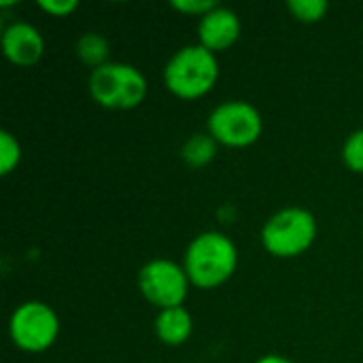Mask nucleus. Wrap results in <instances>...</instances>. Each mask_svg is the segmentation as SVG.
<instances>
[{"label": "nucleus", "mask_w": 363, "mask_h": 363, "mask_svg": "<svg viewBox=\"0 0 363 363\" xmlns=\"http://www.w3.org/2000/svg\"><path fill=\"white\" fill-rule=\"evenodd\" d=\"M183 268L194 287L215 289L236 272L238 249L234 240L221 232H202L187 245Z\"/></svg>", "instance_id": "f257e3e1"}, {"label": "nucleus", "mask_w": 363, "mask_h": 363, "mask_svg": "<svg viewBox=\"0 0 363 363\" xmlns=\"http://www.w3.org/2000/svg\"><path fill=\"white\" fill-rule=\"evenodd\" d=\"M219 79L217 53L206 47L187 45L172 53L164 66V85L170 94L183 100L206 96Z\"/></svg>", "instance_id": "f03ea898"}, {"label": "nucleus", "mask_w": 363, "mask_h": 363, "mask_svg": "<svg viewBox=\"0 0 363 363\" xmlns=\"http://www.w3.org/2000/svg\"><path fill=\"white\" fill-rule=\"evenodd\" d=\"M91 98L113 111H128L138 106L147 96L145 74L125 62H106L89 74Z\"/></svg>", "instance_id": "7ed1b4c3"}, {"label": "nucleus", "mask_w": 363, "mask_h": 363, "mask_svg": "<svg viewBox=\"0 0 363 363\" xmlns=\"http://www.w3.org/2000/svg\"><path fill=\"white\" fill-rule=\"evenodd\" d=\"M317 238V219L302 206H287L274 213L262 228L264 249L281 259L306 253Z\"/></svg>", "instance_id": "20e7f679"}, {"label": "nucleus", "mask_w": 363, "mask_h": 363, "mask_svg": "<svg viewBox=\"0 0 363 363\" xmlns=\"http://www.w3.org/2000/svg\"><path fill=\"white\" fill-rule=\"evenodd\" d=\"M208 134L223 147L242 149L253 145L264 132L259 111L245 100H228L213 108L206 121Z\"/></svg>", "instance_id": "39448f33"}, {"label": "nucleus", "mask_w": 363, "mask_h": 363, "mask_svg": "<svg viewBox=\"0 0 363 363\" xmlns=\"http://www.w3.org/2000/svg\"><path fill=\"white\" fill-rule=\"evenodd\" d=\"M60 319L55 311L38 300L19 304L9 319V336L13 345L26 353H43L57 340Z\"/></svg>", "instance_id": "423d86ee"}, {"label": "nucleus", "mask_w": 363, "mask_h": 363, "mask_svg": "<svg viewBox=\"0 0 363 363\" xmlns=\"http://www.w3.org/2000/svg\"><path fill=\"white\" fill-rule=\"evenodd\" d=\"M189 285L185 268L170 259H151L138 272L140 294L160 311L183 306Z\"/></svg>", "instance_id": "0eeeda50"}, {"label": "nucleus", "mask_w": 363, "mask_h": 363, "mask_svg": "<svg viewBox=\"0 0 363 363\" xmlns=\"http://www.w3.org/2000/svg\"><path fill=\"white\" fill-rule=\"evenodd\" d=\"M2 53L4 57L19 66V68H28L34 66L45 51V40L40 36V32L28 23V21H13L2 30Z\"/></svg>", "instance_id": "6e6552de"}, {"label": "nucleus", "mask_w": 363, "mask_h": 363, "mask_svg": "<svg viewBox=\"0 0 363 363\" xmlns=\"http://www.w3.org/2000/svg\"><path fill=\"white\" fill-rule=\"evenodd\" d=\"M240 36V19L236 11L217 4L198 23V40L213 53L230 49Z\"/></svg>", "instance_id": "1a4fd4ad"}, {"label": "nucleus", "mask_w": 363, "mask_h": 363, "mask_svg": "<svg viewBox=\"0 0 363 363\" xmlns=\"http://www.w3.org/2000/svg\"><path fill=\"white\" fill-rule=\"evenodd\" d=\"M155 336L168 347H181L189 340L194 332V319L185 306L160 311L155 317Z\"/></svg>", "instance_id": "9d476101"}, {"label": "nucleus", "mask_w": 363, "mask_h": 363, "mask_svg": "<svg viewBox=\"0 0 363 363\" xmlns=\"http://www.w3.org/2000/svg\"><path fill=\"white\" fill-rule=\"evenodd\" d=\"M217 147L219 143L206 132H198L191 138L185 140V145L181 147V157L187 166L191 168H202L206 164H211L217 155Z\"/></svg>", "instance_id": "9b49d317"}, {"label": "nucleus", "mask_w": 363, "mask_h": 363, "mask_svg": "<svg viewBox=\"0 0 363 363\" xmlns=\"http://www.w3.org/2000/svg\"><path fill=\"white\" fill-rule=\"evenodd\" d=\"M108 53H111L108 40L98 32H85L77 40V55L83 64L91 66V70L106 64Z\"/></svg>", "instance_id": "f8f14e48"}, {"label": "nucleus", "mask_w": 363, "mask_h": 363, "mask_svg": "<svg viewBox=\"0 0 363 363\" xmlns=\"http://www.w3.org/2000/svg\"><path fill=\"white\" fill-rule=\"evenodd\" d=\"M19 160H21L19 140L9 130H2L0 132V174L2 177L11 174L19 166Z\"/></svg>", "instance_id": "ddd939ff"}, {"label": "nucleus", "mask_w": 363, "mask_h": 363, "mask_svg": "<svg viewBox=\"0 0 363 363\" xmlns=\"http://www.w3.org/2000/svg\"><path fill=\"white\" fill-rule=\"evenodd\" d=\"M289 13L304 23H315L325 17L330 4L325 0H289L287 2Z\"/></svg>", "instance_id": "4468645a"}, {"label": "nucleus", "mask_w": 363, "mask_h": 363, "mask_svg": "<svg viewBox=\"0 0 363 363\" xmlns=\"http://www.w3.org/2000/svg\"><path fill=\"white\" fill-rule=\"evenodd\" d=\"M342 162L349 170L363 174V128L347 136L342 145Z\"/></svg>", "instance_id": "2eb2a0df"}, {"label": "nucleus", "mask_w": 363, "mask_h": 363, "mask_svg": "<svg viewBox=\"0 0 363 363\" xmlns=\"http://www.w3.org/2000/svg\"><path fill=\"white\" fill-rule=\"evenodd\" d=\"M170 6L181 11V13H185V15L204 17L208 11H213L217 6V2H213V0H172Z\"/></svg>", "instance_id": "dca6fc26"}, {"label": "nucleus", "mask_w": 363, "mask_h": 363, "mask_svg": "<svg viewBox=\"0 0 363 363\" xmlns=\"http://www.w3.org/2000/svg\"><path fill=\"white\" fill-rule=\"evenodd\" d=\"M38 9L53 17H68L79 9V0H38Z\"/></svg>", "instance_id": "f3484780"}, {"label": "nucleus", "mask_w": 363, "mask_h": 363, "mask_svg": "<svg viewBox=\"0 0 363 363\" xmlns=\"http://www.w3.org/2000/svg\"><path fill=\"white\" fill-rule=\"evenodd\" d=\"M255 363H294L291 359H287V357H283V355H264V357H259Z\"/></svg>", "instance_id": "a211bd4d"}]
</instances>
